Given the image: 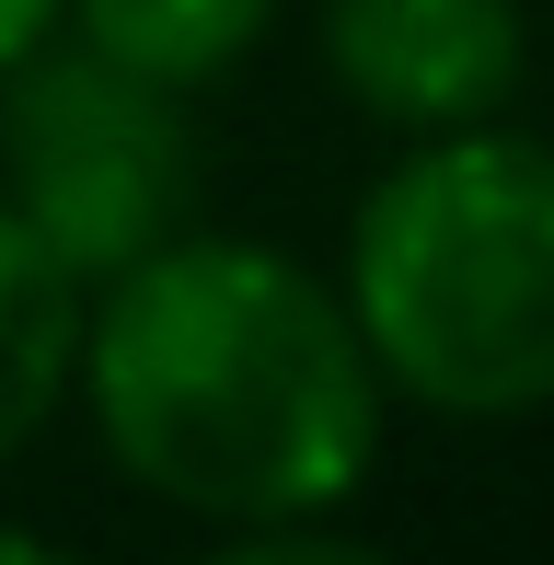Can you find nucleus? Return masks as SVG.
<instances>
[{
    "mask_svg": "<svg viewBox=\"0 0 554 565\" xmlns=\"http://www.w3.org/2000/svg\"><path fill=\"white\" fill-rule=\"evenodd\" d=\"M70 404L139 497L232 531L243 554H347L370 461H382V370L347 323L335 277L255 231H173L116 266L82 312Z\"/></svg>",
    "mask_w": 554,
    "mask_h": 565,
    "instance_id": "nucleus-1",
    "label": "nucleus"
},
{
    "mask_svg": "<svg viewBox=\"0 0 554 565\" xmlns=\"http://www.w3.org/2000/svg\"><path fill=\"white\" fill-rule=\"evenodd\" d=\"M335 300L393 404L520 427L554 404V139L509 116L393 139L347 220Z\"/></svg>",
    "mask_w": 554,
    "mask_h": 565,
    "instance_id": "nucleus-2",
    "label": "nucleus"
},
{
    "mask_svg": "<svg viewBox=\"0 0 554 565\" xmlns=\"http://www.w3.org/2000/svg\"><path fill=\"white\" fill-rule=\"evenodd\" d=\"M196 185H209V139L173 82L82 35H46L0 70V209L82 289L196 231Z\"/></svg>",
    "mask_w": 554,
    "mask_h": 565,
    "instance_id": "nucleus-3",
    "label": "nucleus"
},
{
    "mask_svg": "<svg viewBox=\"0 0 554 565\" xmlns=\"http://www.w3.org/2000/svg\"><path fill=\"white\" fill-rule=\"evenodd\" d=\"M312 46L382 139H439V127L509 116L532 82V12L520 0H323Z\"/></svg>",
    "mask_w": 554,
    "mask_h": 565,
    "instance_id": "nucleus-4",
    "label": "nucleus"
},
{
    "mask_svg": "<svg viewBox=\"0 0 554 565\" xmlns=\"http://www.w3.org/2000/svg\"><path fill=\"white\" fill-rule=\"evenodd\" d=\"M82 312H93V289L0 209V461H23L58 427L70 370H82Z\"/></svg>",
    "mask_w": 554,
    "mask_h": 565,
    "instance_id": "nucleus-5",
    "label": "nucleus"
},
{
    "mask_svg": "<svg viewBox=\"0 0 554 565\" xmlns=\"http://www.w3.org/2000/svg\"><path fill=\"white\" fill-rule=\"evenodd\" d=\"M277 12L289 0H58V35L105 46V58H128L173 93H209L277 35Z\"/></svg>",
    "mask_w": 554,
    "mask_h": 565,
    "instance_id": "nucleus-6",
    "label": "nucleus"
},
{
    "mask_svg": "<svg viewBox=\"0 0 554 565\" xmlns=\"http://www.w3.org/2000/svg\"><path fill=\"white\" fill-rule=\"evenodd\" d=\"M58 35V0H0V70L23 58V46H46Z\"/></svg>",
    "mask_w": 554,
    "mask_h": 565,
    "instance_id": "nucleus-7",
    "label": "nucleus"
},
{
    "mask_svg": "<svg viewBox=\"0 0 554 565\" xmlns=\"http://www.w3.org/2000/svg\"><path fill=\"white\" fill-rule=\"evenodd\" d=\"M46 543H35V531H23V520H0V565H35Z\"/></svg>",
    "mask_w": 554,
    "mask_h": 565,
    "instance_id": "nucleus-8",
    "label": "nucleus"
}]
</instances>
